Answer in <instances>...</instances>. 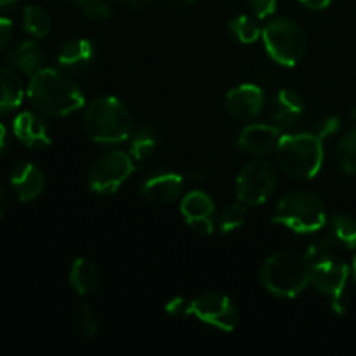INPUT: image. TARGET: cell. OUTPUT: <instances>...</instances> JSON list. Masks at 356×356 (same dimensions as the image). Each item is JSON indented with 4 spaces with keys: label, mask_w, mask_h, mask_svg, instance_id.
<instances>
[{
    "label": "cell",
    "mask_w": 356,
    "mask_h": 356,
    "mask_svg": "<svg viewBox=\"0 0 356 356\" xmlns=\"http://www.w3.org/2000/svg\"><path fill=\"white\" fill-rule=\"evenodd\" d=\"M9 146H10L9 129H7L3 124H0V156L6 155V153L9 152Z\"/></svg>",
    "instance_id": "836d02e7"
},
{
    "label": "cell",
    "mask_w": 356,
    "mask_h": 356,
    "mask_svg": "<svg viewBox=\"0 0 356 356\" xmlns=\"http://www.w3.org/2000/svg\"><path fill=\"white\" fill-rule=\"evenodd\" d=\"M118 2L124 3V6L127 7H132V9H141V7L149 6L153 0H118Z\"/></svg>",
    "instance_id": "d590c367"
},
{
    "label": "cell",
    "mask_w": 356,
    "mask_h": 356,
    "mask_svg": "<svg viewBox=\"0 0 356 356\" xmlns=\"http://www.w3.org/2000/svg\"><path fill=\"white\" fill-rule=\"evenodd\" d=\"M184 190V177L170 170L153 172L143 181L141 195L155 205H169L181 197Z\"/></svg>",
    "instance_id": "4fadbf2b"
},
{
    "label": "cell",
    "mask_w": 356,
    "mask_h": 356,
    "mask_svg": "<svg viewBox=\"0 0 356 356\" xmlns=\"http://www.w3.org/2000/svg\"><path fill=\"white\" fill-rule=\"evenodd\" d=\"M169 3H172V6L176 7H186V6H191V3H195L197 0H167Z\"/></svg>",
    "instance_id": "74e56055"
},
{
    "label": "cell",
    "mask_w": 356,
    "mask_h": 356,
    "mask_svg": "<svg viewBox=\"0 0 356 356\" xmlns=\"http://www.w3.org/2000/svg\"><path fill=\"white\" fill-rule=\"evenodd\" d=\"M165 312L170 316H174V318H184V316L190 315V302H186L181 298L170 299L165 305Z\"/></svg>",
    "instance_id": "4dcf8cb0"
},
{
    "label": "cell",
    "mask_w": 356,
    "mask_h": 356,
    "mask_svg": "<svg viewBox=\"0 0 356 356\" xmlns=\"http://www.w3.org/2000/svg\"><path fill=\"white\" fill-rule=\"evenodd\" d=\"M332 236L341 247L356 249V218L350 214H337L332 219Z\"/></svg>",
    "instance_id": "d4e9b609"
},
{
    "label": "cell",
    "mask_w": 356,
    "mask_h": 356,
    "mask_svg": "<svg viewBox=\"0 0 356 356\" xmlns=\"http://www.w3.org/2000/svg\"><path fill=\"white\" fill-rule=\"evenodd\" d=\"M94 56H96V51H94L92 42L87 38H72L59 47L58 65L68 73L82 72L92 63Z\"/></svg>",
    "instance_id": "ac0fdd59"
},
{
    "label": "cell",
    "mask_w": 356,
    "mask_h": 356,
    "mask_svg": "<svg viewBox=\"0 0 356 356\" xmlns=\"http://www.w3.org/2000/svg\"><path fill=\"white\" fill-rule=\"evenodd\" d=\"M24 89L21 80L10 68L0 66V115L14 111L21 106Z\"/></svg>",
    "instance_id": "44dd1931"
},
{
    "label": "cell",
    "mask_w": 356,
    "mask_h": 356,
    "mask_svg": "<svg viewBox=\"0 0 356 356\" xmlns=\"http://www.w3.org/2000/svg\"><path fill=\"white\" fill-rule=\"evenodd\" d=\"M159 145V132L152 125H139L129 136V153L134 160H145L155 152Z\"/></svg>",
    "instance_id": "7402d4cb"
},
{
    "label": "cell",
    "mask_w": 356,
    "mask_h": 356,
    "mask_svg": "<svg viewBox=\"0 0 356 356\" xmlns=\"http://www.w3.org/2000/svg\"><path fill=\"white\" fill-rule=\"evenodd\" d=\"M339 243L330 238H318L305 254L312 268V285L320 294L330 298V308L336 315L348 312V282L350 266L337 254Z\"/></svg>",
    "instance_id": "6da1fadb"
},
{
    "label": "cell",
    "mask_w": 356,
    "mask_h": 356,
    "mask_svg": "<svg viewBox=\"0 0 356 356\" xmlns=\"http://www.w3.org/2000/svg\"><path fill=\"white\" fill-rule=\"evenodd\" d=\"M282 134L277 125L252 124L243 129L238 136V148L250 155H266L277 148Z\"/></svg>",
    "instance_id": "e0dca14e"
},
{
    "label": "cell",
    "mask_w": 356,
    "mask_h": 356,
    "mask_svg": "<svg viewBox=\"0 0 356 356\" xmlns=\"http://www.w3.org/2000/svg\"><path fill=\"white\" fill-rule=\"evenodd\" d=\"M247 216V205L242 204L238 200V204H232L226 209H222V212L218 218V228L221 233H233L238 228H242L243 222H245Z\"/></svg>",
    "instance_id": "83f0119b"
},
{
    "label": "cell",
    "mask_w": 356,
    "mask_h": 356,
    "mask_svg": "<svg viewBox=\"0 0 356 356\" xmlns=\"http://www.w3.org/2000/svg\"><path fill=\"white\" fill-rule=\"evenodd\" d=\"M80 13L92 21H106L111 16V7L106 0H76Z\"/></svg>",
    "instance_id": "f1b7e54d"
},
{
    "label": "cell",
    "mask_w": 356,
    "mask_h": 356,
    "mask_svg": "<svg viewBox=\"0 0 356 356\" xmlns=\"http://www.w3.org/2000/svg\"><path fill=\"white\" fill-rule=\"evenodd\" d=\"M7 204H9V197H7V191L3 190V186L0 184V218L6 214Z\"/></svg>",
    "instance_id": "8d00e7d4"
},
{
    "label": "cell",
    "mask_w": 356,
    "mask_h": 356,
    "mask_svg": "<svg viewBox=\"0 0 356 356\" xmlns=\"http://www.w3.org/2000/svg\"><path fill=\"white\" fill-rule=\"evenodd\" d=\"M13 21L9 17L0 16V51H3L9 45L10 38H13Z\"/></svg>",
    "instance_id": "d6a6232c"
},
{
    "label": "cell",
    "mask_w": 356,
    "mask_h": 356,
    "mask_svg": "<svg viewBox=\"0 0 356 356\" xmlns=\"http://www.w3.org/2000/svg\"><path fill=\"white\" fill-rule=\"evenodd\" d=\"M228 28L233 37L242 42V44H254V42L263 37V30L257 24V21L252 19L250 16H245V14L233 17L228 23Z\"/></svg>",
    "instance_id": "cb8c5ba5"
},
{
    "label": "cell",
    "mask_w": 356,
    "mask_h": 356,
    "mask_svg": "<svg viewBox=\"0 0 356 356\" xmlns=\"http://www.w3.org/2000/svg\"><path fill=\"white\" fill-rule=\"evenodd\" d=\"M250 7V13L257 17V19H266L271 14L277 10L278 0H247Z\"/></svg>",
    "instance_id": "f546056e"
},
{
    "label": "cell",
    "mask_w": 356,
    "mask_h": 356,
    "mask_svg": "<svg viewBox=\"0 0 356 356\" xmlns=\"http://www.w3.org/2000/svg\"><path fill=\"white\" fill-rule=\"evenodd\" d=\"M83 131L87 138L101 145H118L132 132L129 108L118 97L101 96L90 101L83 111Z\"/></svg>",
    "instance_id": "3957f363"
},
{
    "label": "cell",
    "mask_w": 356,
    "mask_h": 356,
    "mask_svg": "<svg viewBox=\"0 0 356 356\" xmlns=\"http://www.w3.org/2000/svg\"><path fill=\"white\" fill-rule=\"evenodd\" d=\"M336 159L343 172L356 174V127L341 138L336 149Z\"/></svg>",
    "instance_id": "484cf974"
},
{
    "label": "cell",
    "mask_w": 356,
    "mask_h": 356,
    "mask_svg": "<svg viewBox=\"0 0 356 356\" xmlns=\"http://www.w3.org/2000/svg\"><path fill=\"white\" fill-rule=\"evenodd\" d=\"M190 315L204 325L221 332H233L238 325V309L221 292H204L190 301Z\"/></svg>",
    "instance_id": "30bf717a"
},
{
    "label": "cell",
    "mask_w": 356,
    "mask_h": 356,
    "mask_svg": "<svg viewBox=\"0 0 356 356\" xmlns=\"http://www.w3.org/2000/svg\"><path fill=\"white\" fill-rule=\"evenodd\" d=\"M268 54L282 66H296L306 52V33L291 17H277L263 30Z\"/></svg>",
    "instance_id": "52a82bcc"
},
{
    "label": "cell",
    "mask_w": 356,
    "mask_h": 356,
    "mask_svg": "<svg viewBox=\"0 0 356 356\" xmlns=\"http://www.w3.org/2000/svg\"><path fill=\"white\" fill-rule=\"evenodd\" d=\"M277 162L285 174L296 179H312L323 163V139L313 132L284 134L275 148Z\"/></svg>",
    "instance_id": "5b68a950"
},
{
    "label": "cell",
    "mask_w": 356,
    "mask_h": 356,
    "mask_svg": "<svg viewBox=\"0 0 356 356\" xmlns=\"http://www.w3.org/2000/svg\"><path fill=\"white\" fill-rule=\"evenodd\" d=\"M273 221L296 233H315L325 226L327 209L318 195L292 191L278 202Z\"/></svg>",
    "instance_id": "8992f818"
},
{
    "label": "cell",
    "mask_w": 356,
    "mask_h": 356,
    "mask_svg": "<svg viewBox=\"0 0 356 356\" xmlns=\"http://www.w3.org/2000/svg\"><path fill=\"white\" fill-rule=\"evenodd\" d=\"M26 94L31 104L49 117H66L86 104L82 89L65 70H38L31 75Z\"/></svg>",
    "instance_id": "7a4b0ae2"
},
{
    "label": "cell",
    "mask_w": 356,
    "mask_h": 356,
    "mask_svg": "<svg viewBox=\"0 0 356 356\" xmlns=\"http://www.w3.org/2000/svg\"><path fill=\"white\" fill-rule=\"evenodd\" d=\"M73 327L82 337H94L99 332V320L89 305H80L73 315Z\"/></svg>",
    "instance_id": "4316f807"
},
{
    "label": "cell",
    "mask_w": 356,
    "mask_h": 356,
    "mask_svg": "<svg viewBox=\"0 0 356 356\" xmlns=\"http://www.w3.org/2000/svg\"><path fill=\"white\" fill-rule=\"evenodd\" d=\"M13 134L16 136L17 141L31 149L47 148L52 143L47 124L33 111H23L14 118Z\"/></svg>",
    "instance_id": "9a60e30c"
},
{
    "label": "cell",
    "mask_w": 356,
    "mask_h": 356,
    "mask_svg": "<svg viewBox=\"0 0 356 356\" xmlns=\"http://www.w3.org/2000/svg\"><path fill=\"white\" fill-rule=\"evenodd\" d=\"M339 129V118L336 117H327V118H322V120L316 124L315 131H312L313 134H316L318 138H327V136L334 134V132Z\"/></svg>",
    "instance_id": "1f68e13d"
},
{
    "label": "cell",
    "mask_w": 356,
    "mask_h": 356,
    "mask_svg": "<svg viewBox=\"0 0 356 356\" xmlns=\"http://www.w3.org/2000/svg\"><path fill=\"white\" fill-rule=\"evenodd\" d=\"M261 282L278 298H296L312 284V268L302 254L280 250L271 254L261 268Z\"/></svg>",
    "instance_id": "277c9868"
},
{
    "label": "cell",
    "mask_w": 356,
    "mask_h": 356,
    "mask_svg": "<svg viewBox=\"0 0 356 356\" xmlns=\"http://www.w3.org/2000/svg\"><path fill=\"white\" fill-rule=\"evenodd\" d=\"M10 186L21 202H31L44 191L45 177L40 167L31 162H19L10 170Z\"/></svg>",
    "instance_id": "2e32d148"
},
{
    "label": "cell",
    "mask_w": 356,
    "mask_h": 356,
    "mask_svg": "<svg viewBox=\"0 0 356 356\" xmlns=\"http://www.w3.org/2000/svg\"><path fill=\"white\" fill-rule=\"evenodd\" d=\"M226 111L235 120L252 122L263 113L264 92L256 83H240L233 87L225 99Z\"/></svg>",
    "instance_id": "8fae6325"
},
{
    "label": "cell",
    "mask_w": 356,
    "mask_h": 356,
    "mask_svg": "<svg viewBox=\"0 0 356 356\" xmlns=\"http://www.w3.org/2000/svg\"><path fill=\"white\" fill-rule=\"evenodd\" d=\"M278 184L275 167L266 160H252L245 163L236 177V197L242 204L256 205L270 200Z\"/></svg>",
    "instance_id": "9c48e42d"
},
{
    "label": "cell",
    "mask_w": 356,
    "mask_h": 356,
    "mask_svg": "<svg viewBox=\"0 0 356 356\" xmlns=\"http://www.w3.org/2000/svg\"><path fill=\"white\" fill-rule=\"evenodd\" d=\"M101 271L96 264L87 257H79L73 261L70 268V285L73 292L79 296H89L99 291L101 287Z\"/></svg>",
    "instance_id": "d6986e66"
},
{
    "label": "cell",
    "mask_w": 356,
    "mask_h": 356,
    "mask_svg": "<svg viewBox=\"0 0 356 356\" xmlns=\"http://www.w3.org/2000/svg\"><path fill=\"white\" fill-rule=\"evenodd\" d=\"M6 59L13 70H17L24 75H33L38 70H42L44 51L35 40H23L7 54Z\"/></svg>",
    "instance_id": "ffe728a7"
},
{
    "label": "cell",
    "mask_w": 356,
    "mask_h": 356,
    "mask_svg": "<svg viewBox=\"0 0 356 356\" xmlns=\"http://www.w3.org/2000/svg\"><path fill=\"white\" fill-rule=\"evenodd\" d=\"M305 99L292 89H282L271 97L270 118L280 131L296 127L305 117Z\"/></svg>",
    "instance_id": "5bb4252c"
},
{
    "label": "cell",
    "mask_w": 356,
    "mask_h": 356,
    "mask_svg": "<svg viewBox=\"0 0 356 356\" xmlns=\"http://www.w3.org/2000/svg\"><path fill=\"white\" fill-rule=\"evenodd\" d=\"M181 212L188 226L202 235H211L216 228V205L205 191L193 190L181 200Z\"/></svg>",
    "instance_id": "7c38bea8"
},
{
    "label": "cell",
    "mask_w": 356,
    "mask_h": 356,
    "mask_svg": "<svg viewBox=\"0 0 356 356\" xmlns=\"http://www.w3.org/2000/svg\"><path fill=\"white\" fill-rule=\"evenodd\" d=\"M353 273H355V280H356V254H355V259H353Z\"/></svg>",
    "instance_id": "ab89813d"
},
{
    "label": "cell",
    "mask_w": 356,
    "mask_h": 356,
    "mask_svg": "<svg viewBox=\"0 0 356 356\" xmlns=\"http://www.w3.org/2000/svg\"><path fill=\"white\" fill-rule=\"evenodd\" d=\"M299 2L312 10H322V9H327L332 0H299Z\"/></svg>",
    "instance_id": "e575fe53"
},
{
    "label": "cell",
    "mask_w": 356,
    "mask_h": 356,
    "mask_svg": "<svg viewBox=\"0 0 356 356\" xmlns=\"http://www.w3.org/2000/svg\"><path fill=\"white\" fill-rule=\"evenodd\" d=\"M134 172V159L131 153L111 149L94 160L89 169L90 191L99 195H111Z\"/></svg>",
    "instance_id": "ba28073f"
},
{
    "label": "cell",
    "mask_w": 356,
    "mask_h": 356,
    "mask_svg": "<svg viewBox=\"0 0 356 356\" xmlns=\"http://www.w3.org/2000/svg\"><path fill=\"white\" fill-rule=\"evenodd\" d=\"M23 26L31 37L44 38L51 31V16L38 6H26L23 9Z\"/></svg>",
    "instance_id": "603a6c76"
},
{
    "label": "cell",
    "mask_w": 356,
    "mask_h": 356,
    "mask_svg": "<svg viewBox=\"0 0 356 356\" xmlns=\"http://www.w3.org/2000/svg\"><path fill=\"white\" fill-rule=\"evenodd\" d=\"M17 0H0V7H10V6H14Z\"/></svg>",
    "instance_id": "f35d334b"
}]
</instances>
